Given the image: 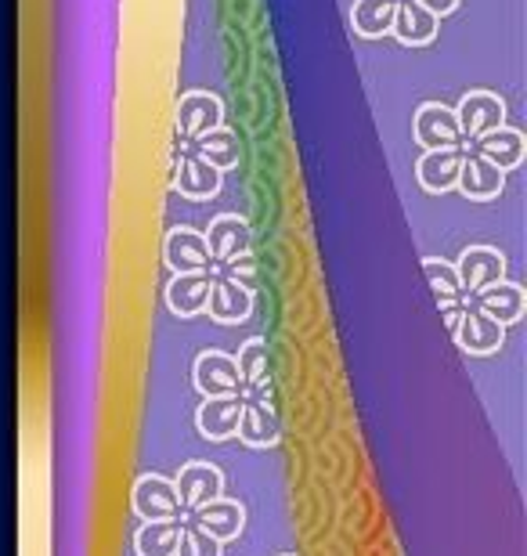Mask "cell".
I'll return each mask as SVG.
<instances>
[{"label": "cell", "instance_id": "obj_25", "mask_svg": "<svg viewBox=\"0 0 527 556\" xmlns=\"http://www.w3.org/2000/svg\"><path fill=\"white\" fill-rule=\"evenodd\" d=\"M394 4H398V0H354V8H351L354 33H362V37H368V40L390 33V22H394Z\"/></svg>", "mask_w": 527, "mask_h": 556}, {"label": "cell", "instance_id": "obj_7", "mask_svg": "<svg viewBox=\"0 0 527 556\" xmlns=\"http://www.w3.org/2000/svg\"><path fill=\"white\" fill-rule=\"evenodd\" d=\"M163 261L174 275H199L210 271V250L203 231L196 228H171L163 239Z\"/></svg>", "mask_w": 527, "mask_h": 556}, {"label": "cell", "instance_id": "obj_9", "mask_svg": "<svg viewBox=\"0 0 527 556\" xmlns=\"http://www.w3.org/2000/svg\"><path fill=\"white\" fill-rule=\"evenodd\" d=\"M412 130H416V141L423 144L426 152H434V149H459V144H463L455 109H448L441 102H426L416 113V119H412Z\"/></svg>", "mask_w": 527, "mask_h": 556}, {"label": "cell", "instance_id": "obj_2", "mask_svg": "<svg viewBox=\"0 0 527 556\" xmlns=\"http://www.w3.org/2000/svg\"><path fill=\"white\" fill-rule=\"evenodd\" d=\"M206 239V250H210V261L217 264H228L235 257H242V253H250L253 247V228L250 220L239 217V214H221L210 220V228L203 231Z\"/></svg>", "mask_w": 527, "mask_h": 556}, {"label": "cell", "instance_id": "obj_16", "mask_svg": "<svg viewBox=\"0 0 527 556\" xmlns=\"http://www.w3.org/2000/svg\"><path fill=\"white\" fill-rule=\"evenodd\" d=\"M235 438H239L246 448H275V444L283 441V419H278L275 408H264L242 397V416H239Z\"/></svg>", "mask_w": 527, "mask_h": 556}, {"label": "cell", "instance_id": "obj_31", "mask_svg": "<svg viewBox=\"0 0 527 556\" xmlns=\"http://www.w3.org/2000/svg\"><path fill=\"white\" fill-rule=\"evenodd\" d=\"M416 4H423L426 11H430V15H452V11L459 8V0H416Z\"/></svg>", "mask_w": 527, "mask_h": 556}, {"label": "cell", "instance_id": "obj_26", "mask_svg": "<svg viewBox=\"0 0 527 556\" xmlns=\"http://www.w3.org/2000/svg\"><path fill=\"white\" fill-rule=\"evenodd\" d=\"M423 275H426V282L434 286V293H437V304H452V300H459V275H455V264L452 261H423Z\"/></svg>", "mask_w": 527, "mask_h": 556}, {"label": "cell", "instance_id": "obj_15", "mask_svg": "<svg viewBox=\"0 0 527 556\" xmlns=\"http://www.w3.org/2000/svg\"><path fill=\"white\" fill-rule=\"evenodd\" d=\"M459 192L466 199H477V203H488L495 199L502 188H506V174L499 166H491L488 160H480L477 152H463V166H459Z\"/></svg>", "mask_w": 527, "mask_h": 556}, {"label": "cell", "instance_id": "obj_19", "mask_svg": "<svg viewBox=\"0 0 527 556\" xmlns=\"http://www.w3.org/2000/svg\"><path fill=\"white\" fill-rule=\"evenodd\" d=\"M459 166H463V149H434V152H423L416 177L426 192L444 195L459 185Z\"/></svg>", "mask_w": 527, "mask_h": 556}, {"label": "cell", "instance_id": "obj_5", "mask_svg": "<svg viewBox=\"0 0 527 556\" xmlns=\"http://www.w3.org/2000/svg\"><path fill=\"white\" fill-rule=\"evenodd\" d=\"M130 509L141 520H181V503H177L174 481H166L160 473L138 477L130 492Z\"/></svg>", "mask_w": 527, "mask_h": 556}, {"label": "cell", "instance_id": "obj_20", "mask_svg": "<svg viewBox=\"0 0 527 556\" xmlns=\"http://www.w3.org/2000/svg\"><path fill=\"white\" fill-rule=\"evenodd\" d=\"M390 33H394L401 43H409V48H419V43H430L437 37V15H430L416 0H398Z\"/></svg>", "mask_w": 527, "mask_h": 556}, {"label": "cell", "instance_id": "obj_27", "mask_svg": "<svg viewBox=\"0 0 527 556\" xmlns=\"http://www.w3.org/2000/svg\"><path fill=\"white\" fill-rule=\"evenodd\" d=\"M174 556H224V546L210 539L203 528H196L192 520H181V539H177Z\"/></svg>", "mask_w": 527, "mask_h": 556}, {"label": "cell", "instance_id": "obj_32", "mask_svg": "<svg viewBox=\"0 0 527 556\" xmlns=\"http://www.w3.org/2000/svg\"><path fill=\"white\" fill-rule=\"evenodd\" d=\"M283 556H293V553H283Z\"/></svg>", "mask_w": 527, "mask_h": 556}, {"label": "cell", "instance_id": "obj_24", "mask_svg": "<svg viewBox=\"0 0 527 556\" xmlns=\"http://www.w3.org/2000/svg\"><path fill=\"white\" fill-rule=\"evenodd\" d=\"M235 369H239L242 394L261 387L264 380H272V354H267V343L261 337L246 340L239 348V358H235Z\"/></svg>", "mask_w": 527, "mask_h": 556}, {"label": "cell", "instance_id": "obj_28", "mask_svg": "<svg viewBox=\"0 0 527 556\" xmlns=\"http://www.w3.org/2000/svg\"><path fill=\"white\" fill-rule=\"evenodd\" d=\"M221 278H224V282L246 289V293H256V282H261V264H256L253 253H242V257L221 264Z\"/></svg>", "mask_w": 527, "mask_h": 556}, {"label": "cell", "instance_id": "obj_17", "mask_svg": "<svg viewBox=\"0 0 527 556\" xmlns=\"http://www.w3.org/2000/svg\"><path fill=\"white\" fill-rule=\"evenodd\" d=\"M206 311L217 326H239V321H246L253 315V293H246V289L224 282L221 275H213Z\"/></svg>", "mask_w": 527, "mask_h": 556}, {"label": "cell", "instance_id": "obj_1", "mask_svg": "<svg viewBox=\"0 0 527 556\" xmlns=\"http://www.w3.org/2000/svg\"><path fill=\"white\" fill-rule=\"evenodd\" d=\"M455 119H459V135H463V141H477V138L491 135V130L506 127L502 124V119H506V105H502V98L491 91H469L463 102H459Z\"/></svg>", "mask_w": 527, "mask_h": 556}, {"label": "cell", "instance_id": "obj_18", "mask_svg": "<svg viewBox=\"0 0 527 556\" xmlns=\"http://www.w3.org/2000/svg\"><path fill=\"white\" fill-rule=\"evenodd\" d=\"M210 282L213 275L210 271H199V275H174L171 286H166V307L174 311L177 318H196L206 311V300H210Z\"/></svg>", "mask_w": 527, "mask_h": 556}, {"label": "cell", "instance_id": "obj_12", "mask_svg": "<svg viewBox=\"0 0 527 556\" xmlns=\"http://www.w3.org/2000/svg\"><path fill=\"white\" fill-rule=\"evenodd\" d=\"M469 304H474L480 315H488L491 321H499L502 329L513 326V321L524 318V307H527V296L517 282H495V286H485L480 293L469 296Z\"/></svg>", "mask_w": 527, "mask_h": 556}, {"label": "cell", "instance_id": "obj_4", "mask_svg": "<svg viewBox=\"0 0 527 556\" xmlns=\"http://www.w3.org/2000/svg\"><path fill=\"white\" fill-rule=\"evenodd\" d=\"M174 124H177V135L185 141H196L210 135V130H217L224 124V105L217 94L210 91H188L181 94V102H177V113H174Z\"/></svg>", "mask_w": 527, "mask_h": 556}, {"label": "cell", "instance_id": "obj_21", "mask_svg": "<svg viewBox=\"0 0 527 556\" xmlns=\"http://www.w3.org/2000/svg\"><path fill=\"white\" fill-rule=\"evenodd\" d=\"M474 152L506 174V170H513V166H520V160H524V135L513 127H499V130H491V135L477 138Z\"/></svg>", "mask_w": 527, "mask_h": 556}, {"label": "cell", "instance_id": "obj_11", "mask_svg": "<svg viewBox=\"0 0 527 556\" xmlns=\"http://www.w3.org/2000/svg\"><path fill=\"white\" fill-rule=\"evenodd\" d=\"M239 416H242V394L206 397V402L196 408V430H199V438H206L213 444L231 441L235 430H239Z\"/></svg>", "mask_w": 527, "mask_h": 556}, {"label": "cell", "instance_id": "obj_10", "mask_svg": "<svg viewBox=\"0 0 527 556\" xmlns=\"http://www.w3.org/2000/svg\"><path fill=\"white\" fill-rule=\"evenodd\" d=\"M452 340L466 354H474V358H485V354H495L502 343H506V329H502L499 321H491L488 315H480L474 304H466Z\"/></svg>", "mask_w": 527, "mask_h": 556}, {"label": "cell", "instance_id": "obj_14", "mask_svg": "<svg viewBox=\"0 0 527 556\" xmlns=\"http://www.w3.org/2000/svg\"><path fill=\"white\" fill-rule=\"evenodd\" d=\"M196 528H203L210 539H217L221 546L224 542H231V539H239L242 535V528H246V509H242V503H235V498H213L210 506H203V509H196L192 517Z\"/></svg>", "mask_w": 527, "mask_h": 556}, {"label": "cell", "instance_id": "obj_29", "mask_svg": "<svg viewBox=\"0 0 527 556\" xmlns=\"http://www.w3.org/2000/svg\"><path fill=\"white\" fill-rule=\"evenodd\" d=\"M242 397H246V402H256V405L275 408V413H278V387H275V380H264L261 387H253V391H246Z\"/></svg>", "mask_w": 527, "mask_h": 556}, {"label": "cell", "instance_id": "obj_22", "mask_svg": "<svg viewBox=\"0 0 527 556\" xmlns=\"http://www.w3.org/2000/svg\"><path fill=\"white\" fill-rule=\"evenodd\" d=\"M188 152L199 155V160L210 163L213 170L224 174V170H231V166H239L242 144H239V138L231 135V130L217 127V130H210V135H203V138L188 141Z\"/></svg>", "mask_w": 527, "mask_h": 556}, {"label": "cell", "instance_id": "obj_23", "mask_svg": "<svg viewBox=\"0 0 527 556\" xmlns=\"http://www.w3.org/2000/svg\"><path fill=\"white\" fill-rule=\"evenodd\" d=\"M177 539H181V520H145L134 535V553L138 556H174Z\"/></svg>", "mask_w": 527, "mask_h": 556}, {"label": "cell", "instance_id": "obj_13", "mask_svg": "<svg viewBox=\"0 0 527 556\" xmlns=\"http://www.w3.org/2000/svg\"><path fill=\"white\" fill-rule=\"evenodd\" d=\"M221 185H224L221 170H213L210 163H203L192 152H181V160H177V166H174V188L185 199H192V203H203V199H213V195L221 192Z\"/></svg>", "mask_w": 527, "mask_h": 556}, {"label": "cell", "instance_id": "obj_8", "mask_svg": "<svg viewBox=\"0 0 527 556\" xmlns=\"http://www.w3.org/2000/svg\"><path fill=\"white\" fill-rule=\"evenodd\" d=\"M455 275H459V289L474 296L485 286H495L506 278V257L491 247H469L455 261Z\"/></svg>", "mask_w": 527, "mask_h": 556}, {"label": "cell", "instance_id": "obj_30", "mask_svg": "<svg viewBox=\"0 0 527 556\" xmlns=\"http://www.w3.org/2000/svg\"><path fill=\"white\" fill-rule=\"evenodd\" d=\"M437 307H441V318H444L448 332H452V337H455L459 318H463V307H466V304H459V300H452V304H437Z\"/></svg>", "mask_w": 527, "mask_h": 556}, {"label": "cell", "instance_id": "obj_3", "mask_svg": "<svg viewBox=\"0 0 527 556\" xmlns=\"http://www.w3.org/2000/svg\"><path fill=\"white\" fill-rule=\"evenodd\" d=\"M174 492H177L181 509L196 514V509H203L213 503V498L224 495V473L213 463H185L174 481Z\"/></svg>", "mask_w": 527, "mask_h": 556}, {"label": "cell", "instance_id": "obj_6", "mask_svg": "<svg viewBox=\"0 0 527 556\" xmlns=\"http://www.w3.org/2000/svg\"><path fill=\"white\" fill-rule=\"evenodd\" d=\"M192 383L203 397H231L242 394L239 383V369H235V358L224 351H203L192 365Z\"/></svg>", "mask_w": 527, "mask_h": 556}]
</instances>
